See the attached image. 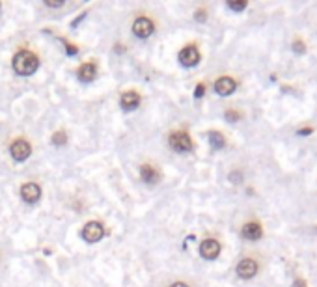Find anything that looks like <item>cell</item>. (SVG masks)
I'll use <instances>...</instances> for the list:
<instances>
[{
  "label": "cell",
  "mask_w": 317,
  "mask_h": 287,
  "mask_svg": "<svg viewBox=\"0 0 317 287\" xmlns=\"http://www.w3.org/2000/svg\"><path fill=\"white\" fill-rule=\"evenodd\" d=\"M196 21H205V12H204V10H198V12H196Z\"/></svg>",
  "instance_id": "603a6c76"
},
{
  "label": "cell",
  "mask_w": 317,
  "mask_h": 287,
  "mask_svg": "<svg viewBox=\"0 0 317 287\" xmlns=\"http://www.w3.org/2000/svg\"><path fill=\"white\" fill-rule=\"evenodd\" d=\"M66 132L64 130H60V132H54V136H53V144L54 146H62V144H66Z\"/></svg>",
  "instance_id": "e0dca14e"
},
{
  "label": "cell",
  "mask_w": 317,
  "mask_h": 287,
  "mask_svg": "<svg viewBox=\"0 0 317 287\" xmlns=\"http://www.w3.org/2000/svg\"><path fill=\"white\" fill-rule=\"evenodd\" d=\"M200 254L205 259H215L218 254H220V242L215 241V239H205L200 246Z\"/></svg>",
  "instance_id": "ba28073f"
},
{
  "label": "cell",
  "mask_w": 317,
  "mask_h": 287,
  "mask_svg": "<svg viewBox=\"0 0 317 287\" xmlns=\"http://www.w3.org/2000/svg\"><path fill=\"white\" fill-rule=\"evenodd\" d=\"M66 47H67V54H75L77 52V47L69 45V43H66Z\"/></svg>",
  "instance_id": "cb8c5ba5"
},
{
  "label": "cell",
  "mask_w": 317,
  "mask_h": 287,
  "mask_svg": "<svg viewBox=\"0 0 317 287\" xmlns=\"http://www.w3.org/2000/svg\"><path fill=\"white\" fill-rule=\"evenodd\" d=\"M21 196H23V200H25L27 203H36L38 200H40L41 189L36 185V183H27V185L21 187Z\"/></svg>",
  "instance_id": "9c48e42d"
},
{
  "label": "cell",
  "mask_w": 317,
  "mask_h": 287,
  "mask_svg": "<svg viewBox=\"0 0 317 287\" xmlns=\"http://www.w3.org/2000/svg\"><path fill=\"white\" fill-rule=\"evenodd\" d=\"M204 93H205V86H204V84H198V86H196V91H194V95H196V97H202Z\"/></svg>",
  "instance_id": "44dd1931"
},
{
  "label": "cell",
  "mask_w": 317,
  "mask_h": 287,
  "mask_svg": "<svg viewBox=\"0 0 317 287\" xmlns=\"http://www.w3.org/2000/svg\"><path fill=\"white\" fill-rule=\"evenodd\" d=\"M170 146H172V150L179 151V153H187V151L192 150V140L187 132L178 130V132L170 134Z\"/></svg>",
  "instance_id": "7a4b0ae2"
},
{
  "label": "cell",
  "mask_w": 317,
  "mask_h": 287,
  "mask_svg": "<svg viewBox=\"0 0 317 287\" xmlns=\"http://www.w3.org/2000/svg\"><path fill=\"white\" fill-rule=\"evenodd\" d=\"M310 132H311L310 127H306V129H300V130H298V134H310Z\"/></svg>",
  "instance_id": "d4e9b609"
},
{
  "label": "cell",
  "mask_w": 317,
  "mask_h": 287,
  "mask_svg": "<svg viewBox=\"0 0 317 287\" xmlns=\"http://www.w3.org/2000/svg\"><path fill=\"white\" fill-rule=\"evenodd\" d=\"M103 235H105V228H103L101 222H88L86 226H84V229H82V237H84V241L88 242L101 241Z\"/></svg>",
  "instance_id": "3957f363"
},
{
  "label": "cell",
  "mask_w": 317,
  "mask_h": 287,
  "mask_svg": "<svg viewBox=\"0 0 317 287\" xmlns=\"http://www.w3.org/2000/svg\"><path fill=\"white\" fill-rule=\"evenodd\" d=\"M45 4L49 8H60L64 6V0H45Z\"/></svg>",
  "instance_id": "ffe728a7"
},
{
  "label": "cell",
  "mask_w": 317,
  "mask_h": 287,
  "mask_svg": "<svg viewBox=\"0 0 317 287\" xmlns=\"http://www.w3.org/2000/svg\"><path fill=\"white\" fill-rule=\"evenodd\" d=\"M256 272H258V263H256L254 259L246 257V259L239 261L237 274L241 276V278H245V280H248V278H254V276H256Z\"/></svg>",
  "instance_id": "52a82bcc"
},
{
  "label": "cell",
  "mask_w": 317,
  "mask_h": 287,
  "mask_svg": "<svg viewBox=\"0 0 317 287\" xmlns=\"http://www.w3.org/2000/svg\"><path fill=\"white\" fill-rule=\"evenodd\" d=\"M12 157H14L15 161H27L30 153H32V148H30V144L27 140H17V142L12 144Z\"/></svg>",
  "instance_id": "5b68a950"
},
{
  "label": "cell",
  "mask_w": 317,
  "mask_h": 287,
  "mask_svg": "<svg viewBox=\"0 0 317 287\" xmlns=\"http://www.w3.org/2000/svg\"><path fill=\"white\" fill-rule=\"evenodd\" d=\"M38 65H40V62H38V56H36L34 52L21 51L15 54L14 69H15V73H19V75H23V77L32 75V73L38 69Z\"/></svg>",
  "instance_id": "6da1fadb"
},
{
  "label": "cell",
  "mask_w": 317,
  "mask_h": 287,
  "mask_svg": "<svg viewBox=\"0 0 317 287\" xmlns=\"http://www.w3.org/2000/svg\"><path fill=\"white\" fill-rule=\"evenodd\" d=\"M293 51L298 52V54H302V52H306V47H304V43L300 41V39H297V41L293 43Z\"/></svg>",
  "instance_id": "d6986e66"
},
{
  "label": "cell",
  "mask_w": 317,
  "mask_h": 287,
  "mask_svg": "<svg viewBox=\"0 0 317 287\" xmlns=\"http://www.w3.org/2000/svg\"><path fill=\"white\" fill-rule=\"evenodd\" d=\"M79 78L82 82H90L95 78V65L93 64H84L79 69Z\"/></svg>",
  "instance_id": "5bb4252c"
},
{
  "label": "cell",
  "mask_w": 317,
  "mask_h": 287,
  "mask_svg": "<svg viewBox=\"0 0 317 287\" xmlns=\"http://www.w3.org/2000/svg\"><path fill=\"white\" fill-rule=\"evenodd\" d=\"M179 62L185 65V67H192V65H196L200 62V52H198V49H196L194 45L185 47L183 51L179 52Z\"/></svg>",
  "instance_id": "8992f818"
},
{
  "label": "cell",
  "mask_w": 317,
  "mask_h": 287,
  "mask_svg": "<svg viewBox=\"0 0 317 287\" xmlns=\"http://www.w3.org/2000/svg\"><path fill=\"white\" fill-rule=\"evenodd\" d=\"M228 6H230L233 12H243L246 8V2L245 0H231V2H228Z\"/></svg>",
  "instance_id": "2e32d148"
},
{
  "label": "cell",
  "mask_w": 317,
  "mask_h": 287,
  "mask_svg": "<svg viewBox=\"0 0 317 287\" xmlns=\"http://www.w3.org/2000/svg\"><path fill=\"white\" fill-rule=\"evenodd\" d=\"M140 103V95L136 91H125L123 95H121V106L125 108V110H132V108H136Z\"/></svg>",
  "instance_id": "7c38bea8"
},
{
  "label": "cell",
  "mask_w": 317,
  "mask_h": 287,
  "mask_svg": "<svg viewBox=\"0 0 317 287\" xmlns=\"http://www.w3.org/2000/svg\"><path fill=\"white\" fill-rule=\"evenodd\" d=\"M170 287H189L187 283H183V281H176V283H172Z\"/></svg>",
  "instance_id": "484cf974"
},
{
  "label": "cell",
  "mask_w": 317,
  "mask_h": 287,
  "mask_svg": "<svg viewBox=\"0 0 317 287\" xmlns=\"http://www.w3.org/2000/svg\"><path fill=\"white\" fill-rule=\"evenodd\" d=\"M209 142H211V146L215 150H222L226 146V140L224 136H222V132H217V130H211V132H209Z\"/></svg>",
  "instance_id": "9a60e30c"
},
{
  "label": "cell",
  "mask_w": 317,
  "mask_h": 287,
  "mask_svg": "<svg viewBox=\"0 0 317 287\" xmlns=\"http://www.w3.org/2000/svg\"><path fill=\"white\" fill-rule=\"evenodd\" d=\"M293 287H308V283H306V280H302V278H297V280L293 281Z\"/></svg>",
  "instance_id": "7402d4cb"
},
{
  "label": "cell",
  "mask_w": 317,
  "mask_h": 287,
  "mask_svg": "<svg viewBox=\"0 0 317 287\" xmlns=\"http://www.w3.org/2000/svg\"><path fill=\"white\" fill-rule=\"evenodd\" d=\"M140 176L144 179L145 183H157L158 181V172L153 166L149 164H144L142 168H140Z\"/></svg>",
  "instance_id": "4fadbf2b"
},
{
  "label": "cell",
  "mask_w": 317,
  "mask_h": 287,
  "mask_svg": "<svg viewBox=\"0 0 317 287\" xmlns=\"http://www.w3.org/2000/svg\"><path fill=\"white\" fill-rule=\"evenodd\" d=\"M263 235V229L259 226L258 222H248L245 224V228H243V237L248 239V241H258L259 237Z\"/></svg>",
  "instance_id": "8fae6325"
},
{
  "label": "cell",
  "mask_w": 317,
  "mask_h": 287,
  "mask_svg": "<svg viewBox=\"0 0 317 287\" xmlns=\"http://www.w3.org/2000/svg\"><path fill=\"white\" fill-rule=\"evenodd\" d=\"M237 84H235V80L230 77H220L215 82V90H217L218 95H231L233 91H235Z\"/></svg>",
  "instance_id": "30bf717a"
},
{
  "label": "cell",
  "mask_w": 317,
  "mask_h": 287,
  "mask_svg": "<svg viewBox=\"0 0 317 287\" xmlns=\"http://www.w3.org/2000/svg\"><path fill=\"white\" fill-rule=\"evenodd\" d=\"M226 119H228V121H239V119H241V114H239L237 110H228L226 112Z\"/></svg>",
  "instance_id": "ac0fdd59"
},
{
  "label": "cell",
  "mask_w": 317,
  "mask_h": 287,
  "mask_svg": "<svg viewBox=\"0 0 317 287\" xmlns=\"http://www.w3.org/2000/svg\"><path fill=\"white\" fill-rule=\"evenodd\" d=\"M153 30H155L153 23L149 19H145V17L136 19L134 21V25H132V32H134V36H138V38H142V39L149 38V36L153 34Z\"/></svg>",
  "instance_id": "277c9868"
}]
</instances>
